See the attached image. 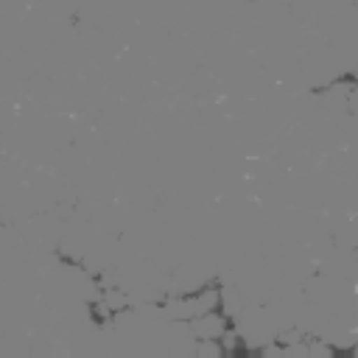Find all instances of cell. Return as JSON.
<instances>
[{
  "mask_svg": "<svg viewBox=\"0 0 358 358\" xmlns=\"http://www.w3.org/2000/svg\"><path fill=\"white\" fill-rule=\"evenodd\" d=\"M227 327H229V319L221 310H210V313L190 319V330L196 338H221L227 333Z\"/></svg>",
  "mask_w": 358,
  "mask_h": 358,
  "instance_id": "obj_1",
  "label": "cell"
}]
</instances>
